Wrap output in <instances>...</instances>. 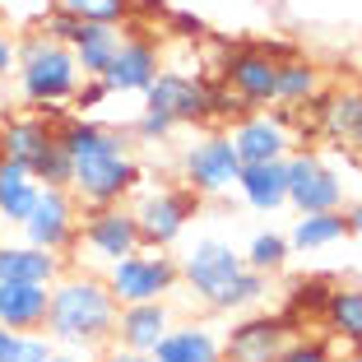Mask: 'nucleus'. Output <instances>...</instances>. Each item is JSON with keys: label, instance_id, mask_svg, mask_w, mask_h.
Returning a JSON list of instances; mask_svg holds the SVG:
<instances>
[{"label": "nucleus", "instance_id": "1", "mask_svg": "<svg viewBox=\"0 0 362 362\" xmlns=\"http://www.w3.org/2000/svg\"><path fill=\"white\" fill-rule=\"evenodd\" d=\"M56 144L70 158V186L65 191L79 200V209H103V204H126L149 177L135 158V139L117 126H103L79 112L56 117Z\"/></svg>", "mask_w": 362, "mask_h": 362}, {"label": "nucleus", "instance_id": "2", "mask_svg": "<svg viewBox=\"0 0 362 362\" xmlns=\"http://www.w3.org/2000/svg\"><path fill=\"white\" fill-rule=\"evenodd\" d=\"M181 288L200 302L204 316H242V311L265 307L269 279L246 269L242 251L228 237H195L186 251L177 256Z\"/></svg>", "mask_w": 362, "mask_h": 362}, {"label": "nucleus", "instance_id": "3", "mask_svg": "<svg viewBox=\"0 0 362 362\" xmlns=\"http://www.w3.org/2000/svg\"><path fill=\"white\" fill-rule=\"evenodd\" d=\"M117 298L107 293V279L93 269H65L52 284V307H47V339L65 353H103L117 330Z\"/></svg>", "mask_w": 362, "mask_h": 362}, {"label": "nucleus", "instance_id": "4", "mask_svg": "<svg viewBox=\"0 0 362 362\" xmlns=\"http://www.w3.org/2000/svg\"><path fill=\"white\" fill-rule=\"evenodd\" d=\"M79 65L70 56V47L47 37L42 28H28L19 37V56H14V88H19L23 107L33 112H47V117H61L70 98L79 88Z\"/></svg>", "mask_w": 362, "mask_h": 362}, {"label": "nucleus", "instance_id": "5", "mask_svg": "<svg viewBox=\"0 0 362 362\" xmlns=\"http://www.w3.org/2000/svg\"><path fill=\"white\" fill-rule=\"evenodd\" d=\"M200 195L186 191L181 181H139V191L126 200L130 218L139 228V246L149 251H172L186 237V228L200 218Z\"/></svg>", "mask_w": 362, "mask_h": 362}, {"label": "nucleus", "instance_id": "6", "mask_svg": "<svg viewBox=\"0 0 362 362\" xmlns=\"http://www.w3.org/2000/svg\"><path fill=\"white\" fill-rule=\"evenodd\" d=\"M237 172H242V158H237L233 139H228L223 126L195 130L177 153V181L186 191H195L200 200H218V195H233Z\"/></svg>", "mask_w": 362, "mask_h": 362}, {"label": "nucleus", "instance_id": "7", "mask_svg": "<svg viewBox=\"0 0 362 362\" xmlns=\"http://www.w3.org/2000/svg\"><path fill=\"white\" fill-rule=\"evenodd\" d=\"M130 251H139V228H135L126 204L84 209L79 214L75 246H70V256H65V269H93V274H103L107 265H117Z\"/></svg>", "mask_w": 362, "mask_h": 362}, {"label": "nucleus", "instance_id": "8", "mask_svg": "<svg viewBox=\"0 0 362 362\" xmlns=\"http://www.w3.org/2000/svg\"><path fill=\"white\" fill-rule=\"evenodd\" d=\"M103 279H107V293L117 298V307L158 302V298H172L181 288L177 256H172V251H149V246H139V251L121 256L117 265H107Z\"/></svg>", "mask_w": 362, "mask_h": 362}, {"label": "nucleus", "instance_id": "9", "mask_svg": "<svg viewBox=\"0 0 362 362\" xmlns=\"http://www.w3.org/2000/svg\"><path fill=\"white\" fill-rule=\"evenodd\" d=\"M284 177H288V209L293 214H334L349 204L344 172L320 149H293L284 158Z\"/></svg>", "mask_w": 362, "mask_h": 362}, {"label": "nucleus", "instance_id": "10", "mask_svg": "<svg viewBox=\"0 0 362 362\" xmlns=\"http://www.w3.org/2000/svg\"><path fill=\"white\" fill-rule=\"evenodd\" d=\"M298 334L302 330L288 311H242L223 330V362H274Z\"/></svg>", "mask_w": 362, "mask_h": 362}, {"label": "nucleus", "instance_id": "11", "mask_svg": "<svg viewBox=\"0 0 362 362\" xmlns=\"http://www.w3.org/2000/svg\"><path fill=\"white\" fill-rule=\"evenodd\" d=\"M144 107L149 112H163L172 126H209L214 121V84L204 75H191V70H168L163 65L158 79L144 88Z\"/></svg>", "mask_w": 362, "mask_h": 362}, {"label": "nucleus", "instance_id": "12", "mask_svg": "<svg viewBox=\"0 0 362 362\" xmlns=\"http://www.w3.org/2000/svg\"><path fill=\"white\" fill-rule=\"evenodd\" d=\"M228 139H233L242 163H284L293 149H302V139L284 107H260V112L237 117L228 126Z\"/></svg>", "mask_w": 362, "mask_h": 362}, {"label": "nucleus", "instance_id": "13", "mask_svg": "<svg viewBox=\"0 0 362 362\" xmlns=\"http://www.w3.org/2000/svg\"><path fill=\"white\" fill-rule=\"evenodd\" d=\"M79 200L65 186H42L37 191V204L28 209V218L19 223V237L42 251H56V256H70L75 246V233H79Z\"/></svg>", "mask_w": 362, "mask_h": 362}, {"label": "nucleus", "instance_id": "14", "mask_svg": "<svg viewBox=\"0 0 362 362\" xmlns=\"http://www.w3.org/2000/svg\"><path fill=\"white\" fill-rule=\"evenodd\" d=\"M218 84H223L237 103H246L251 112L274 107L279 103V61H269L260 47H237V52H228L223 65H218Z\"/></svg>", "mask_w": 362, "mask_h": 362}, {"label": "nucleus", "instance_id": "15", "mask_svg": "<svg viewBox=\"0 0 362 362\" xmlns=\"http://www.w3.org/2000/svg\"><path fill=\"white\" fill-rule=\"evenodd\" d=\"M316 139H325L344 163L362 153V88H325L320 93V121Z\"/></svg>", "mask_w": 362, "mask_h": 362}, {"label": "nucleus", "instance_id": "16", "mask_svg": "<svg viewBox=\"0 0 362 362\" xmlns=\"http://www.w3.org/2000/svg\"><path fill=\"white\" fill-rule=\"evenodd\" d=\"M158 70H163L158 42L144 37V33H121V47H117V56H112L103 79L112 93H144L158 79Z\"/></svg>", "mask_w": 362, "mask_h": 362}, {"label": "nucleus", "instance_id": "17", "mask_svg": "<svg viewBox=\"0 0 362 362\" xmlns=\"http://www.w3.org/2000/svg\"><path fill=\"white\" fill-rule=\"evenodd\" d=\"M153 362H223V334L209 316H186L172 320V330L149 353Z\"/></svg>", "mask_w": 362, "mask_h": 362}, {"label": "nucleus", "instance_id": "18", "mask_svg": "<svg viewBox=\"0 0 362 362\" xmlns=\"http://www.w3.org/2000/svg\"><path fill=\"white\" fill-rule=\"evenodd\" d=\"M177 320V307L172 298H158V302H130V307L117 311V330H112V344L117 349H130V353H153L158 339L172 330Z\"/></svg>", "mask_w": 362, "mask_h": 362}, {"label": "nucleus", "instance_id": "19", "mask_svg": "<svg viewBox=\"0 0 362 362\" xmlns=\"http://www.w3.org/2000/svg\"><path fill=\"white\" fill-rule=\"evenodd\" d=\"M52 144H56V117H47V112L23 107V112H5L0 117V158H14L28 168Z\"/></svg>", "mask_w": 362, "mask_h": 362}, {"label": "nucleus", "instance_id": "20", "mask_svg": "<svg viewBox=\"0 0 362 362\" xmlns=\"http://www.w3.org/2000/svg\"><path fill=\"white\" fill-rule=\"evenodd\" d=\"M316 316L330 344H344V353L362 349V284H330Z\"/></svg>", "mask_w": 362, "mask_h": 362}, {"label": "nucleus", "instance_id": "21", "mask_svg": "<svg viewBox=\"0 0 362 362\" xmlns=\"http://www.w3.org/2000/svg\"><path fill=\"white\" fill-rule=\"evenodd\" d=\"M65 274V256L56 251H42L33 242H0V284H47Z\"/></svg>", "mask_w": 362, "mask_h": 362}, {"label": "nucleus", "instance_id": "22", "mask_svg": "<svg viewBox=\"0 0 362 362\" xmlns=\"http://www.w3.org/2000/svg\"><path fill=\"white\" fill-rule=\"evenodd\" d=\"M52 288L47 284H0V325L14 334H42Z\"/></svg>", "mask_w": 362, "mask_h": 362}, {"label": "nucleus", "instance_id": "23", "mask_svg": "<svg viewBox=\"0 0 362 362\" xmlns=\"http://www.w3.org/2000/svg\"><path fill=\"white\" fill-rule=\"evenodd\" d=\"M237 195L251 214H279L288 209V177H284V163H242L237 172Z\"/></svg>", "mask_w": 362, "mask_h": 362}, {"label": "nucleus", "instance_id": "24", "mask_svg": "<svg viewBox=\"0 0 362 362\" xmlns=\"http://www.w3.org/2000/svg\"><path fill=\"white\" fill-rule=\"evenodd\" d=\"M70 56H75L79 75L84 79H103L107 65H112V56H117L121 47V23H75V33H70Z\"/></svg>", "mask_w": 362, "mask_h": 362}, {"label": "nucleus", "instance_id": "25", "mask_svg": "<svg viewBox=\"0 0 362 362\" xmlns=\"http://www.w3.org/2000/svg\"><path fill=\"white\" fill-rule=\"evenodd\" d=\"M288 246L293 256H316V251H330L349 237V223H344V209L334 214H298V223L288 228Z\"/></svg>", "mask_w": 362, "mask_h": 362}, {"label": "nucleus", "instance_id": "26", "mask_svg": "<svg viewBox=\"0 0 362 362\" xmlns=\"http://www.w3.org/2000/svg\"><path fill=\"white\" fill-rule=\"evenodd\" d=\"M37 181H33V172L23 168V163L14 158H0V223L19 228L23 218H28V209L37 204Z\"/></svg>", "mask_w": 362, "mask_h": 362}, {"label": "nucleus", "instance_id": "27", "mask_svg": "<svg viewBox=\"0 0 362 362\" xmlns=\"http://www.w3.org/2000/svg\"><path fill=\"white\" fill-rule=\"evenodd\" d=\"M325 93V75H320V65L311 56H288L279 61V107H302L311 98Z\"/></svg>", "mask_w": 362, "mask_h": 362}, {"label": "nucleus", "instance_id": "28", "mask_svg": "<svg viewBox=\"0 0 362 362\" xmlns=\"http://www.w3.org/2000/svg\"><path fill=\"white\" fill-rule=\"evenodd\" d=\"M242 260H246V269H256V274H265V279H279V274L288 269V260H293V246H288L284 233H274V228H260V233L246 242Z\"/></svg>", "mask_w": 362, "mask_h": 362}, {"label": "nucleus", "instance_id": "29", "mask_svg": "<svg viewBox=\"0 0 362 362\" xmlns=\"http://www.w3.org/2000/svg\"><path fill=\"white\" fill-rule=\"evenodd\" d=\"M52 10L70 14L79 23H130L135 0H52Z\"/></svg>", "mask_w": 362, "mask_h": 362}, {"label": "nucleus", "instance_id": "30", "mask_svg": "<svg viewBox=\"0 0 362 362\" xmlns=\"http://www.w3.org/2000/svg\"><path fill=\"white\" fill-rule=\"evenodd\" d=\"M28 172H33V181H37V186H70V158H65L61 144L42 149L37 158L28 163Z\"/></svg>", "mask_w": 362, "mask_h": 362}, {"label": "nucleus", "instance_id": "31", "mask_svg": "<svg viewBox=\"0 0 362 362\" xmlns=\"http://www.w3.org/2000/svg\"><path fill=\"white\" fill-rule=\"evenodd\" d=\"M274 362H339V353H334V344L325 334H298Z\"/></svg>", "mask_w": 362, "mask_h": 362}, {"label": "nucleus", "instance_id": "32", "mask_svg": "<svg viewBox=\"0 0 362 362\" xmlns=\"http://www.w3.org/2000/svg\"><path fill=\"white\" fill-rule=\"evenodd\" d=\"M181 126H172L168 117H163V112H149V107H144V112H139L135 121H130V130L126 135L135 139V144H168L172 135H177Z\"/></svg>", "mask_w": 362, "mask_h": 362}, {"label": "nucleus", "instance_id": "33", "mask_svg": "<svg viewBox=\"0 0 362 362\" xmlns=\"http://www.w3.org/2000/svg\"><path fill=\"white\" fill-rule=\"evenodd\" d=\"M112 98V88H107V79H79L75 98H70V112H79V117H93L98 107Z\"/></svg>", "mask_w": 362, "mask_h": 362}, {"label": "nucleus", "instance_id": "34", "mask_svg": "<svg viewBox=\"0 0 362 362\" xmlns=\"http://www.w3.org/2000/svg\"><path fill=\"white\" fill-rule=\"evenodd\" d=\"M168 33H177L181 42H200L204 33H209V23L191 10H168Z\"/></svg>", "mask_w": 362, "mask_h": 362}, {"label": "nucleus", "instance_id": "35", "mask_svg": "<svg viewBox=\"0 0 362 362\" xmlns=\"http://www.w3.org/2000/svg\"><path fill=\"white\" fill-rule=\"evenodd\" d=\"M56 353V344L47 339V334H19V344H14V358L10 362H47Z\"/></svg>", "mask_w": 362, "mask_h": 362}, {"label": "nucleus", "instance_id": "36", "mask_svg": "<svg viewBox=\"0 0 362 362\" xmlns=\"http://www.w3.org/2000/svg\"><path fill=\"white\" fill-rule=\"evenodd\" d=\"M14 56H19V37H14L10 23L0 19V84L14 79Z\"/></svg>", "mask_w": 362, "mask_h": 362}, {"label": "nucleus", "instance_id": "37", "mask_svg": "<svg viewBox=\"0 0 362 362\" xmlns=\"http://www.w3.org/2000/svg\"><path fill=\"white\" fill-rule=\"evenodd\" d=\"M93 362H153L149 353H130V349H117V344H107L103 353H93Z\"/></svg>", "mask_w": 362, "mask_h": 362}, {"label": "nucleus", "instance_id": "38", "mask_svg": "<svg viewBox=\"0 0 362 362\" xmlns=\"http://www.w3.org/2000/svg\"><path fill=\"white\" fill-rule=\"evenodd\" d=\"M344 223H349V233L362 237V200L358 204H344Z\"/></svg>", "mask_w": 362, "mask_h": 362}, {"label": "nucleus", "instance_id": "39", "mask_svg": "<svg viewBox=\"0 0 362 362\" xmlns=\"http://www.w3.org/2000/svg\"><path fill=\"white\" fill-rule=\"evenodd\" d=\"M14 344H19V334L0 325V362H10V358H14Z\"/></svg>", "mask_w": 362, "mask_h": 362}, {"label": "nucleus", "instance_id": "40", "mask_svg": "<svg viewBox=\"0 0 362 362\" xmlns=\"http://www.w3.org/2000/svg\"><path fill=\"white\" fill-rule=\"evenodd\" d=\"M47 362H93V358H84V353H65V349H56Z\"/></svg>", "mask_w": 362, "mask_h": 362}, {"label": "nucleus", "instance_id": "41", "mask_svg": "<svg viewBox=\"0 0 362 362\" xmlns=\"http://www.w3.org/2000/svg\"><path fill=\"white\" fill-rule=\"evenodd\" d=\"M339 362H362V349H353V353H344Z\"/></svg>", "mask_w": 362, "mask_h": 362}, {"label": "nucleus", "instance_id": "42", "mask_svg": "<svg viewBox=\"0 0 362 362\" xmlns=\"http://www.w3.org/2000/svg\"><path fill=\"white\" fill-rule=\"evenodd\" d=\"M353 168H358V177H362V153H358V158H353Z\"/></svg>", "mask_w": 362, "mask_h": 362}]
</instances>
